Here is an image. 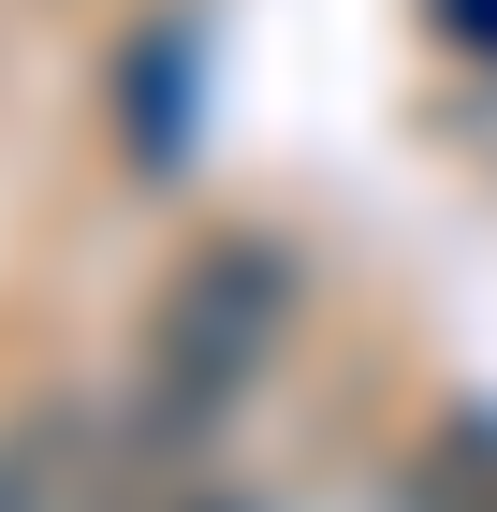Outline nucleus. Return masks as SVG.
<instances>
[{"label":"nucleus","instance_id":"f257e3e1","mask_svg":"<svg viewBox=\"0 0 497 512\" xmlns=\"http://www.w3.org/2000/svg\"><path fill=\"white\" fill-rule=\"evenodd\" d=\"M293 337V249L278 235H191L161 264V308H147V352H132V425L161 454H191L249 410V381L278 366Z\"/></svg>","mask_w":497,"mask_h":512},{"label":"nucleus","instance_id":"f03ea898","mask_svg":"<svg viewBox=\"0 0 497 512\" xmlns=\"http://www.w3.org/2000/svg\"><path fill=\"white\" fill-rule=\"evenodd\" d=\"M410 512H497V410H483V395L424 425V454H410Z\"/></svg>","mask_w":497,"mask_h":512},{"label":"nucleus","instance_id":"7ed1b4c3","mask_svg":"<svg viewBox=\"0 0 497 512\" xmlns=\"http://www.w3.org/2000/svg\"><path fill=\"white\" fill-rule=\"evenodd\" d=\"M176 59H191V30H147L132 44V161H176Z\"/></svg>","mask_w":497,"mask_h":512},{"label":"nucleus","instance_id":"20e7f679","mask_svg":"<svg viewBox=\"0 0 497 512\" xmlns=\"http://www.w3.org/2000/svg\"><path fill=\"white\" fill-rule=\"evenodd\" d=\"M424 15H439V30H468V44L497 59V0H424Z\"/></svg>","mask_w":497,"mask_h":512},{"label":"nucleus","instance_id":"39448f33","mask_svg":"<svg viewBox=\"0 0 497 512\" xmlns=\"http://www.w3.org/2000/svg\"><path fill=\"white\" fill-rule=\"evenodd\" d=\"M176 512H249V498H176Z\"/></svg>","mask_w":497,"mask_h":512}]
</instances>
